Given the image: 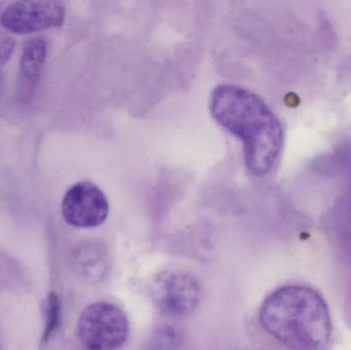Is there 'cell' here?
<instances>
[{
    "mask_svg": "<svg viewBox=\"0 0 351 350\" xmlns=\"http://www.w3.org/2000/svg\"><path fill=\"white\" fill-rule=\"evenodd\" d=\"M210 110L219 125L243 141L247 171L257 177L269 174L282 154L285 133L265 101L243 86L222 84L210 95Z\"/></svg>",
    "mask_w": 351,
    "mask_h": 350,
    "instance_id": "6da1fadb",
    "label": "cell"
},
{
    "mask_svg": "<svg viewBox=\"0 0 351 350\" xmlns=\"http://www.w3.org/2000/svg\"><path fill=\"white\" fill-rule=\"evenodd\" d=\"M260 322L292 350H327L331 342L329 308L317 291L304 286H287L270 294L262 304Z\"/></svg>",
    "mask_w": 351,
    "mask_h": 350,
    "instance_id": "7a4b0ae2",
    "label": "cell"
},
{
    "mask_svg": "<svg viewBox=\"0 0 351 350\" xmlns=\"http://www.w3.org/2000/svg\"><path fill=\"white\" fill-rule=\"evenodd\" d=\"M129 330L127 314L108 302L88 306L78 318L77 337L86 350H119Z\"/></svg>",
    "mask_w": 351,
    "mask_h": 350,
    "instance_id": "3957f363",
    "label": "cell"
},
{
    "mask_svg": "<svg viewBox=\"0 0 351 350\" xmlns=\"http://www.w3.org/2000/svg\"><path fill=\"white\" fill-rule=\"evenodd\" d=\"M65 20V6L60 1H16L2 12V26L16 34H30L57 28Z\"/></svg>",
    "mask_w": 351,
    "mask_h": 350,
    "instance_id": "277c9868",
    "label": "cell"
},
{
    "mask_svg": "<svg viewBox=\"0 0 351 350\" xmlns=\"http://www.w3.org/2000/svg\"><path fill=\"white\" fill-rule=\"evenodd\" d=\"M108 213L106 195L96 184L88 181L70 187L62 201L64 220L74 227H97L106 220Z\"/></svg>",
    "mask_w": 351,
    "mask_h": 350,
    "instance_id": "5b68a950",
    "label": "cell"
},
{
    "mask_svg": "<svg viewBox=\"0 0 351 350\" xmlns=\"http://www.w3.org/2000/svg\"><path fill=\"white\" fill-rule=\"evenodd\" d=\"M202 289L197 279L183 273H166L154 286V299L165 314L182 316L197 308Z\"/></svg>",
    "mask_w": 351,
    "mask_h": 350,
    "instance_id": "8992f818",
    "label": "cell"
},
{
    "mask_svg": "<svg viewBox=\"0 0 351 350\" xmlns=\"http://www.w3.org/2000/svg\"><path fill=\"white\" fill-rule=\"evenodd\" d=\"M47 40L41 36L29 39L23 47L16 92L20 102H29L34 95L47 59Z\"/></svg>",
    "mask_w": 351,
    "mask_h": 350,
    "instance_id": "52a82bcc",
    "label": "cell"
},
{
    "mask_svg": "<svg viewBox=\"0 0 351 350\" xmlns=\"http://www.w3.org/2000/svg\"><path fill=\"white\" fill-rule=\"evenodd\" d=\"M72 261L76 273L84 279L92 282L103 279L110 267V258L106 251L95 244L80 246L74 252Z\"/></svg>",
    "mask_w": 351,
    "mask_h": 350,
    "instance_id": "ba28073f",
    "label": "cell"
},
{
    "mask_svg": "<svg viewBox=\"0 0 351 350\" xmlns=\"http://www.w3.org/2000/svg\"><path fill=\"white\" fill-rule=\"evenodd\" d=\"M333 223L338 246L351 259V187L336 205Z\"/></svg>",
    "mask_w": 351,
    "mask_h": 350,
    "instance_id": "9c48e42d",
    "label": "cell"
},
{
    "mask_svg": "<svg viewBox=\"0 0 351 350\" xmlns=\"http://www.w3.org/2000/svg\"><path fill=\"white\" fill-rule=\"evenodd\" d=\"M43 316H45V328L41 341L43 345L49 342L53 332L57 330L61 318V304L59 297L53 292H51L45 298L43 303Z\"/></svg>",
    "mask_w": 351,
    "mask_h": 350,
    "instance_id": "30bf717a",
    "label": "cell"
},
{
    "mask_svg": "<svg viewBox=\"0 0 351 350\" xmlns=\"http://www.w3.org/2000/svg\"><path fill=\"white\" fill-rule=\"evenodd\" d=\"M14 49V40L12 37L0 34V69L10 60Z\"/></svg>",
    "mask_w": 351,
    "mask_h": 350,
    "instance_id": "8fae6325",
    "label": "cell"
}]
</instances>
